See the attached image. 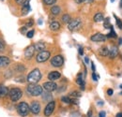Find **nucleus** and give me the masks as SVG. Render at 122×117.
<instances>
[{"instance_id":"f257e3e1","label":"nucleus","mask_w":122,"mask_h":117,"mask_svg":"<svg viewBox=\"0 0 122 117\" xmlns=\"http://www.w3.org/2000/svg\"><path fill=\"white\" fill-rule=\"evenodd\" d=\"M41 79V70L39 68H35L31 71L30 73L27 75V78H26V81L29 83H33V84H37Z\"/></svg>"},{"instance_id":"f03ea898","label":"nucleus","mask_w":122,"mask_h":117,"mask_svg":"<svg viewBox=\"0 0 122 117\" xmlns=\"http://www.w3.org/2000/svg\"><path fill=\"white\" fill-rule=\"evenodd\" d=\"M26 92L28 95L33 96V97H39L41 95H42L43 89L41 85L38 84H33V83H29L28 86L26 87Z\"/></svg>"},{"instance_id":"7ed1b4c3","label":"nucleus","mask_w":122,"mask_h":117,"mask_svg":"<svg viewBox=\"0 0 122 117\" xmlns=\"http://www.w3.org/2000/svg\"><path fill=\"white\" fill-rule=\"evenodd\" d=\"M17 112L21 116H26L30 112L29 105L26 102H25V101L21 102L17 106Z\"/></svg>"},{"instance_id":"20e7f679","label":"nucleus","mask_w":122,"mask_h":117,"mask_svg":"<svg viewBox=\"0 0 122 117\" xmlns=\"http://www.w3.org/2000/svg\"><path fill=\"white\" fill-rule=\"evenodd\" d=\"M9 95L12 101H18L23 97V92L20 88H12L9 91Z\"/></svg>"},{"instance_id":"39448f33","label":"nucleus","mask_w":122,"mask_h":117,"mask_svg":"<svg viewBox=\"0 0 122 117\" xmlns=\"http://www.w3.org/2000/svg\"><path fill=\"white\" fill-rule=\"evenodd\" d=\"M82 25V22L80 19H71V22L69 23L68 24V27L71 31H75V30H78Z\"/></svg>"},{"instance_id":"423d86ee","label":"nucleus","mask_w":122,"mask_h":117,"mask_svg":"<svg viewBox=\"0 0 122 117\" xmlns=\"http://www.w3.org/2000/svg\"><path fill=\"white\" fill-rule=\"evenodd\" d=\"M64 64V58L62 55H55L51 59V65L55 68H60Z\"/></svg>"},{"instance_id":"0eeeda50","label":"nucleus","mask_w":122,"mask_h":117,"mask_svg":"<svg viewBox=\"0 0 122 117\" xmlns=\"http://www.w3.org/2000/svg\"><path fill=\"white\" fill-rule=\"evenodd\" d=\"M50 55H51L50 52H48V51H42V52H40L38 54V55L36 57V60L39 63H43V62H45V61H47L49 59Z\"/></svg>"},{"instance_id":"6e6552de","label":"nucleus","mask_w":122,"mask_h":117,"mask_svg":"<svg viewBox=\"0 0 122 117\" xmlns=\"http://www.w3.org/2000/svg\"><path fill=\"white\" fill-rule=\"evenodd\" d=\"M55 107H56V102L55 101H50V102L46 105L45 109H44V115L47 117L52 115V113L54 112Z\"/></svg>"},{"instance_id":"1a4fd4ad","label":"nucleus","mask_w":122,"mask_h":117,"mask_svg":"<svg viewBox=\"0 0 122 117\" xmlns=\"http://www.w3.org/2000/svg\"><path fill=\"white\" fill-rule=\"evenodd\" d=\"M42 88H44L47 92H53L55 90L57 89V85L56 83L54 82H47V83H44L43 85H42Z\"/></svg>"},{"instance_id":"9d476101","label":"nucleus","mask_w":122,"mask_h":117,"mask_svg":"<svg viewBox=\"0 0 122 117\" xmlns=\"http://www.w3.org/2000/svg\"><path fill=\"white\" fill-rule=\"evenodd\" d=\"M29 108H30V112L33 114H39L41 112V104L38 101H32Z\"/></svg>"},{"instance_id":"9b49d317","label":"nucleus","mask_w":122,"mask_h":117,"mask_svg":"<svg viewBox=\"0 0 122 117\" xmlns=\"http://www.w3.org/2000/svg\"><path fill=\"white\" fill-rule=\"evenodd\" d=\"M90 39L94 42H102V41H105L106 36L102 35V33H97V34H94L93 36H91Z\"/></svg>"},{"instance_id":"f8f14e48","label":"nucleus","mask_w":122,"mask_h":117,"mask_svg":"<svg viewBox=\"0 0 122 117\" xmlns=\"http://www.w3.org/2000/svg\"><path fill=\"white\" fill-rule=\"evenodd\" d=\"M34 53H35V48H34V45H30L28 46L25 50V58L31 59L34 55Z\"/></svg>"},{"instance_id":"ddd939ff","label":"nucleus","mask_w":122,"mask_h":117,"mask_svg":"<svg viewBox=\"0 0 122 117\" xmlns=\"http://www.w3.org/2000/svg\"><path fill=\"white\" fill-rule=\"evenodd\" d=\"M60 77H61V74H60V72H58V71H52V72H50V73L48 74V79H49L51 82L56 81V80H58Z\"/></svg>"},{"instance_id":"4468645a","label":"nucleus","mask_w":122,"mask_h":117,"mask_svg":"<svg viewBox=\"0 0 122 117\" xmlns=\"http://www.w3.org/2000/svg\"><path fill=\"white\" fill-rule=\"evenodd\" d=\"M117 55H118V48L117 46H112V48L109 50L108 56L110 58H116Z\"/></svg>"},{"instance_id":"2eb2a0df","label":"nucleus","mask_w":122,"mask_h":117,"mask_svg":"<svg viewBox=\"0 0 122 117\" xmlns=\"http://www.w3.org/2000/svg\"><path fill=\"white\" fill-rule=\"evenodd\" d=\"M29 2L30 0H25L24 3H23V9H22V14L23 15H26L29 11H30V5H29Z\"/></svg>"},{"instance_id":"dca6fc26","label":"nucleus","mask_w":122,"mask_h":117,"mask_svg":"<svg viewBox=\"0 0 122 117\" xmlns=\"http://www.w3.org/2000/svg\"><path fill=\"white\" fill-rule=\"evenodd\" d=\"M10 63V60L9 57L7 56H4V55H1L0 56V68H5V67H8Z\"/></svg>"},{"instance_id":"f3484780","label":"nucleus","mask_w":122,"mask_h":117,"mask_svg":"<svg viewBox=\"0 0 122 117\" xmlns=\"http://www.w3.org/2000/svg\"><path fill=\"white\" fill-rule=\"evenodd\" d=\"M76 83L80 85L82 90H85V80H84V78L82 76V73H80L78 75V77L76 79Z\"/></svg>"},{"instance_id":"a211bd4d","label":"nucleus","mask_w":122,"mask_h":117,"mask_svg":"<svg viewBox=\"0 0 122 117\" xmlns=\"http://www.w3.org/2000/svg\"><path fill=\"white\" fill-rule=\"evenodd\" d=\"M45 44L43 42H38L34 45V48H35V51H38V52H42V51H45Z\"/></svg>"},{"instance_id":"6ab92c4d","label":"nucleus","mask_w":122,"mask_h":117,"mask_svg":"<svg viewBox=\"0 0 122 117\" xmlns=\"http://www.w3.org/2000/svg\"><path fill=\"white\" fill-rule=\"evenodd\" d=\"M7 95H9V89L4 85H0V98L6 97Z\"/></svg>"},{"instance_id":"aec40b11","label":"nucleus","mask_w":122,"mask_h":117,"mask_svg":"<svg viewBox=\"0 0 122 117\" xmlns=\"http://www.w3.org/2000/svg\"><path fill=\"white\" fill-rule=\"evenodd\" d=\"M60 28V24L58 22H52L50 24V29L53 31H57Z\"/></svg>"},{"instance_id":"412c9836","label":"nucleus","mask_w":122,"mask_h":117,"mask_svg":"<svg viewBox=\"0 0 122 117\" xmlns=\"http://www.w3.org/2000/svg\"><path fill=\"white\" fill-rule=\"evenodd\" d=\"M99 54L102 56H108V54H109V49L107 47H102V48L100 49Z\"/></svg>"},{"instance_id":"4be33fe9","label":"nucleus","mask_w":122,"mask_h":117,"mask_svg":"<svg viewBox=\"0 0 122 117\" xmlns=\"http://www.w3.org/2000/svg\"><path fill=\"white\" fill-rule=\"evenodd\" d=\"M60 11H61V9L58 6H54L51 9V12H52L53 15H58L60 13Z\"/></svg>"},{"instance_id":"5701e85b","label":"nucleus","mask_w":122,"mask_h":117,"mask_svg":"<svg viewBox=\"0 0 122 117\" xmlns=\"http://www.w3.org/2000/svg\"><path fill=\"white\" fill-rule=\"evenodd\" d=\"M94 21H95V22H97V23L103 21V15H102V13L99 12V13L95 14V16H94Z\"/></svg>"},{"instance_id":"b1692460","label":"nucleus","mask_w":122,"mask_h":117,"mask_svg":"<svg viewBox=\"0 0 122 117\" xmlns=\"http://www.w3.org/2000/svg\"><path fill=\"white\" fill-rule=\"evenodd\" d=\"M71 18L69 14H64L62 16V22L65 23V24H67V23L69 24L71 22Z\"/></svg>"},{"instance_id":"393cba45","label":"nucleus","mask_w":122,"mask_h":117,"mask_svg":"<svg viewBox=\"0 0 122 117\" xmlns=\"http://www.w3.org/2000/svg\"><path fill=\"white\" fill-rule=\"evenodd\" d=\"M110 29H111V32H110V33L107 35V37H108V38H117V34H116L115 30H114V27H113V25H111Z\"/></svg>"},{"instance_id":"a878e982","label":"nucleus","mask_w":122,"mask_h":117,"mask_svg":"<svg viewBox=\"0 0 122 117\" xmlns=\"http://www.w3.org/2000/svg\"><path fill=\"white\" fill-rule=\"evenodd\" d=\"M70 95H71L72 98H78L81 97V93L78 92V91H73V92H71Z\"/></svg>"},{"instance_id":"bb28decb","label":"nucleus","mask_w":122,"mask_h":117,"mask_svg":"<svg viewBox=\"0 0 122 117\" xmlns=\"http://www.w3.org/2000/svg\"><path fill=\"white\" fill-rule=\"evenodd\" d=\"M103 26H104L105 28H110V27H111V24H110V18H106V19L104 20Z\"/></svg>"},{"instance_id":"cd10ccee","label":"nucleus","mask_w":122,"mask_h":117,"mask_svg":"<svg viewBox=\"0 0 122 117\" xmlns=\"http://www.w3.org/2000/svg\"><path fill=\"white\" fill-rule=\"evenodd\" d=\"M61 101L66 103V104H70L71 103V98L69 97H62L61 98Z\"/></svg>"},{"instance_id":"c85d7f7f","label":"nucleus","mask_w":122,"mask_h":117,"mask_svg":"<svg viewBox=\"0 0 122 117\" xmlns=\"http://www.w3.org/2000/svg\"><path fill=\"white\" fill-rule=\"evenodd\" d=\"M115 16V18H116V21H117V26H118V28L119 29H122V21L120 19H118L116 15H114Z\"/></svg>"},{"instance_id":"c756f323","label":"nucleus","mask_w":122,"mask_h":117,"mask_svg":"<svg viewBox=\"0 0 122 117\" xmlns=\"http://www.w3.org/2000/svg\"><path fill=\"white\" fill-rule=\"evenodd\" d=\"M56 2V0H43V3H44L45 5H48V6L54 5Z\"/></svg>"},{"instance_id":"7c9ffc66","label":"nucleus","mask_w":122,"mask_h":117,"mask_svg":"<svg viewBox=\"0 0 122 117\" xmlns=\"http://www.w3.org/2000/svg\"><path fill=\"white\" fill-rule=\"evenodd\" d=\"M34 34H35V31H34V30H30V31H28V32L26 33V37H27L28 39H32L33 36H34Z\"/></svg>"},{"instance_id":"2f4dec72","label":"nucleus","mask_w":122,"mask_h":117,"mask_svg":"<svg viewBox=\"0 0 122 117\" xmlns=\"http://www.w3.org/2000/svg\"><path fill=\"white\" fill-rule=\"evenodd\" d=\"M5 50V44L2 40H0V52H3Z\"/></svg>"},{"instance_id":"473e14b6","label":"nucleus","mask_w":122,"mask_h":117,"mask_svg":"<svg viewBox=\"0 0 122 117\" xmlns=\"http://www.w3.org/2000/svg\"><path fill=\"white\" fill-rule=\"evenodd\" d=\"M92 79H93V81H95V82H97L98 81V77H97V75L95 72H93L92 73Z\"/></svg>"},{"instance_id":"72a5a7b5","label":"nucleus","mask_w":122,"mask_h":117,"mask_svg":"<svg viewBox=\"0 0 122 117\" xmlns=\"http://www.w3.org/2000/svg\"><path fill=\"white\" fill-rule=\"evenodd\" d=\"M113 94H114L113 89H108V90H107V95H108V96H112Z\"/></svg>"},{"instance_id":"f704fd0d","label":"nucleus","mask_w":122,"mask_h":117,"mask_svg":"<svg viewBox=\"0 0 122 117\" xmlns=\"http://www.w3.org/2000/svg\"><path fill=\"white\" fill-rule=\"evenodd\" d=\"M32 24H33V21L32 20H30L26 24H25V27L27 28V27H29V26H32Z\"/></svg>"},{"instance_id":"c9c22d12","label":"nucleus","mask_w":122,"mask_h":117,"mask_svg":"<svg viewBox=\"0 0 122 117\" xmlns=\"http://www.w3.org/2000/svg\"><path fill=\"white\" fill-rule=\"evenodd\" d=\"M78 51H79V54L80 55H83L84 54V51H83V48L82 47H79V50Z\"/></svg>"},{"instance_id":"e433bc0d","label":"nucleus","mask_w":122,"mask_h":117,"mask_svg":"<svg viewBox=\"0 0 122 117\" xmlns=\"http://www.w3.org/2000/svg\"><path fill=\"white\" fill-rule=\"evenodd\" d=\"M105 115H106V113H105V112H100V117H105Z\"/></svg>"},{"instance_id":"4c0bfd02","label":"nucleus","mask_w":122,"mask_h":117,"mask_svg":"<svg viewBox=\"0 0 122 117\" xmlns=\"http://www.w3.org/2000/svg\"><path fill=\"white\" fill-rule=\"evenodd\" d=\"M16 3L17 4H19V5H21V4H23L24 2H25V0H15Z\"/></svg>"},{"instance_id":"58836bf2","label":"nucleus","mask_w":122,"mask_h":117,"mask_svg":"<svg viewBox=\"0 0 122 117\" xmlns=\"http://www.w3.org/2000/svg\"><path fill=\"white\" fill-rule=\"evenodd\" d=\"M85 62H86V64H89V59H88L87 56H86V57H85Z\"/></svg>"},{"instance_id":"ea45409f","label":"nucleus","mask_w":122,"mask_h":117,"mask_svg":"<svg viewBox=\"0 0 122 117\" xmlns=\"http://www.w3.org/2000/svg\"><path fill=\"white\" fill-rule=\"evenodd\" d=\"M91 68H92V70H93V72H95V65H94V63H93V62L91 63Z\"/></svg>"},{"instance_id":"a19ab883","label":"nucleus","mask_w":122,"mask_h":117,"mask_svg":"<svg viewBox=\"0 0 122 117\" xmlns=\"http://www.w3.org/2000/svg\"><path fill=\"white\" fill-rule=\"evenodd\" d=\"M92 116V112L91 111H88V112H87V117H91Z\"/></svg>"},{"instance_id":"79ce46f5","label":"nucleus","mask_w":122,"mask_h":117,"mask_svg":"<svg viewBox=\"0 0 122 117\" xmlns=\"http://www.w3.org/2000/svg\"><path fill=\"white\" fill-rule=\"evenodd\" d=\"M93 0H83V2H86V3H91Z\"/></svg>"},{"instance_id":"37998d69","label":"nucleus","mask_w":122,"mask_h":117,"mask_svg":"<svg viewBox=\"0 0 122 117\" xmlns=\"http://www.w3.org/2000/svg\"><path fill=\"white\" fill-rule=\"evenodd\" d=\"M116 117H122V112H119V113H117Z\"/></svg>"},{"instance_id":"c03bdc74","label":"nucleus","mask_w":122,"mask_h":117,"mask_svg":"<svg viewBox=\"0 0 122 117\" xmlns=\"http://www.w3.org/2000/svg\"><path fill=\"white\" fill-rule=\"evenodd\" d=\"M75 2H76L77 4H80V3H82V2H83V0H75Z\"/></svg>"},{"instance_id":"a18cd8bd","label":"nucleus","mask_w":122,"mask_h":117,"mask_svg":"<svg viewBox=\"0 0 122 117\" xmlns=\"http://www.w3.org/2000/svg\"><path fill=\"white\" fill-rule=\"evenodd\" d=\"M119 8H122V0H120V3H119Z\"/></svg>"},{"instance_id":"49530a36","label":"nucleus","mask_w":122,"mask_h":117,"mask_svg":"<svg viewBox=\"0 0 122 117\" xmlns=\"http://www.w3.org/2000/svg\"><path fill=\"white\" fill-rule=\"evenodd\" d=\"M39 24H42V21H41V19H40V21H39Z\"/></svg>"},{"instance_id":"de8ad7c7","label":"nucleus","mask_w":122,"mask_h":117,"mask_svg":"<svg viewBox=\"0 0 122 117\" xmlns=\"http://www.w3.org/2000/svg\"><path fill=\"white\" fill-rule=\"evenodd\" d=\"M119 44H120V45L122 44V39H119Z\"/></svg>"},{"instance_id":"09e8293b","label":"nucleus","mask_w":122,"mask_h":117,"mask_svg":"<svg viewBox=\"0 0 122 117\" xmlns=\"http://www.w3.org/2000/svg\"><path fill=\"white\" fill-rule=\"evenodd\" d=\"M103 103H102V101H100V103H99V105H102Z\"/></svg>"},{"instance_id":"8fccbe9b","label":"nucleus","mask_w":122,"mask_h":117,"mask_svg":"<svg viewBox=\"0 0 122 117\" xmlns=\"http://www.w3.org/2000/svg\"><path fill=\"white\" fill-rule=\"evenodd\" d=\"M119 87H120L122 89V84H120V85H119Z\"/></svg>"},{"instance_id":"3c124183","label":"nucleus","mask_w":122,"mask_h":117,"mask_svg":"<svg viewBox=\"0 0 122 117\" xmlns=\"http://www.w3.org/2000/svg\"><path fill=\"white\" fill-rule=\"evenodd\" d=\"M111 2H115V0H111Z\"/></svg>"},{"instance_id":"603ef678","label":"nucleus","mask_w":122,"mask_h":117,"mask_svg":"<svg viewBox=\"0 0 122 117\" xmlns=\"http://www.w3.org/2000/svg\"><path fill=\"white\" fill-rule=\"evenodd\" d=\"M120 95H122V92H121V93H120Z\"/></svg>"}]
</instances>
